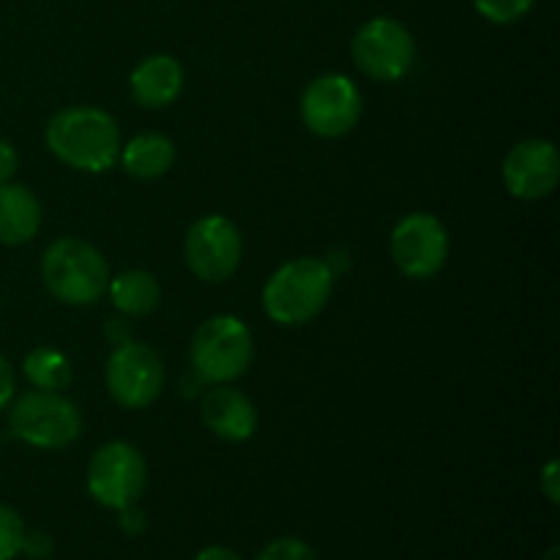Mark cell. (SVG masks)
I'll use <instances>...</instances> for the list:
<instances>
[{
  "mask_svg": "<svg viewBox=\"0 0 560 560\" xmlns=\"http://www.w3.org/2000/svg\"><path fill=\"white\" fill-rule=\"evenodd\" d=\"M334 290V273L328 262L317 257H299L284 262L262 290V306L273 323L301 326L320 315Z\"/></svg>",
  "mask_w": 560,
  "mask_h": 560,
  "instance_id": "2",
  "label": "cell"
},
{
  "mask_svg": "<svg viewBox=\"0 0 560 560\" xmlns=\"http://www.w3.org/2000/svg\"><path fill=\"white\" fill-rule=\"evenodd\" d=\"M109 295H113L115 310L124 312L129 317L148 315L159 306L162 301V288H159L156 277L140 268H131V271L118 273V277L109 279L107 284Z\"/></svg>",
  "mask_w": 560,
  "mask_h": 560,
  "instance_id": "17",
  "label": "cell"
},
{
  "mask_svg": "<svg viewBox=\"0 0 560 560\" xmlns=\"http://www.w3.org/2000/svg\"><path fill=\"white\" fill-rule=\"evenodd\" d=\"M44 140L60 162L82 173H107L120 156L118 124L113 115L96 107L60 109L49 118Z\"/></svg>",
  "mask_w": 560,
  "mask_h": 560,
  "instance_id": "1",
  "label": "cell"
},
{
  "mask_svg": "<svg viewBox=\"0 0 560 560\" xmlns=\"http://www.w3.org/2000/svg\"><path fill=\"white\" fill-rule=\"evenodd\" d=\"M353 60L372 80L394 82L413 69L416 42L399 20L375 16L355 31Z\"/></svg>",
  "mask_w": 560,
  "mask_h": 560,
  "instance_id": "7",
  "label": "cell"
},
{
  "mask_svg": "<svg viewBox=\"0 0 560 560\" xmlns=\"http://www.w3.org/2000/svg\"><path fill=\"white\" fill-rule=\"evenodd\" d=\"M129 88L140 107H167L184 91V69L170 55H151L131 71Z\"/></svg>",
  "mask_w": 560,
  "mask_h": 560,
  "instance_id": "14",
  "label": "cell"
},
{
  "mask_svg": "<svg viewBox=\"0 0 560 560\" xmlns=\"http://www.w3.org/2000/svg\"><path fill=\"white\" fill-rule=\"evenodd\" d=\"M16 394V377H14V370H11L9 361L0 355V410H5L11 405V399H14Z\"/></svg>",
  "mask_w": 560,
  "mask_h": 560,
  "instance_id": "22",
  "label": "cell"
},
{
  "mask_svg": "<svg viewBox=\"0 0 560 560\" xmlns=\"http://www.w3.org/2000/svg\"><path fill=\"white\" fill-rule=\"evenodd\" d=\"M255 560H317V556L306 541L284 536V539L271 541Z\"/></svg>",
  "mask_w": 560,
  "mask_h": 560,
  "instance_id": "21",
  "label": "cell"
},
{
  "mask_svg": "<svg viewBox=\"0 0 560 560\" xmlns=\"http://www.w3.org/2000/svg\"><path fill=\"white\" fill-rule=\"evenodd\" d=\"M118 162L131 178H162L175 162V145L170 137L159 135V131H145V135L131 137L126 145H120Z\"/></svg>",
  "mask_w": 560,
  "mask_h": 560,
  "instance_id": "16",
  "label": "cell"
},
{
  "mask_svg": "<svg viewBox=\"0 0 560 560\" xmlns=\"http://www.w3.org/2000/svg\"><path fill=\"white\" fill-rule=\"evenodd\" d=\"M545 560H560V550H558V547H550V552H547Z\"/></svg>",
  "mask_w": 560,
  "mask_h": 560,
  "instance_id": "28",
  "label": "cell"
},
{
  "mask_svg": "<svg viewBox=\"0 0 560 560\" xmlns=\"http://www.w3.org/2000/svg\"><path fill=\"white\" fill-rule=\"evenodd\" d=\"M252 353H255V342L246 328L233 315H217L208 317L191 339V366H195L197 377L206 383H233L249 370Z\"/></svg>",
  "mask_w": 560,
  "mask_h": 560,
  "instance_id": "5",
  "label": "cell"
},
{
  "mask_svg": "<svg viewBox=\"0 0 560 560\" xmlns=\"http://www.w3.org/2000/svg\"><path fill=\"white\" fill-rule=\"evenodd\" d=\"M202 421L217 438L230 443L249 441L257 430V410L246 394L219 383L202 397Z\"/></svg>",
  "mask_w": 560,
  "mask_h": 560,
  "instance_id": "13",
  "label": "cell"
},
{
  "mask_svg": "<svg viewBox=\"0 0 560 560\" xmlns=\"http://www.w3.org/2000/svg\"><path fill=\"white\" fill-rule=\"evenodd\" d=\"M16 167H20V156H16L14 145L0 140V184H9V180L14 178Z\"/></svg>",
  "mask_w": 560,
  "mask_h": 560,
  "instance_id": "24",
  "label": "cell"
},
{
  "mask_svg": "<svg viewBox=\"0 0 560 560\" xmlns=\"http://www.w3.org/2000/svg\"><path fill=\"white\" fill-rule=\"evenodd\" d=\"M560 180V156L550 140H523L503 159V184L520 200H541Z\"/></svg>",
  "mask_w": 560,
  "mask_h": 560,
  "instance_id": "12",
  "label": "cell"
},
{
  "mask_svg": "<svg viewBox=\"0 0 560 560\" xmlns=\"http://www.w3.org/2000/svg\"><path fill=\"white\" fill-rule=\"evenodd\" d=\"M536 0H474L476 11H479L485 20L495 22V25H509V22H517L534 9Z\"/></svg>",
  "mask_w": 560,
  "mask_h": 560,
  "instance_id": "19",
  "label": "cell"
},
{
  "mask_svg": "<svg viewBox=\"0 0 560 560\" xmlns=\"http://www.w3.org/2000/svg\"><path fill=\"white\" fill-rule=\"evenodd\" d=\"M22 552L31 558H47L49 552H52V539H49L47 534H42V530H36V534H25Z\"/></svg>",
  "mask_w": 560,
  "mask_h": 560,
  "instance_id": "23",
  "label": "cell"
},
{
  "mask_svg": "<svg viewBox=\"0 0 560 560\" xmlns=\"http://www.w3.org/2000/svg\"><path fill=\"white\" fill-rule=\"evenodd\" d=\"M42 228V202L27 186L0 184V244L22 246Z\"/></svg>",
  "mask_w": 560,
  "mask_h": 560,
  "instance_id": "15",
  "label": "cell"
},
{
  "mask_svg": "<svg viewBox=\"0 0 560 560\" xmlns=\"http://www.w3.org/2000/svg\"><path fill=\"white\" fill-rule=\"evenodd\" d=\"M195 560H241L238 552H233L230 547H206Z\"/></svg>",
  "mask_w": 560,
  "mask_h": 560,
  "instance_id": "27",
  "label": "cell"
},
{
  "mask_svg": "<svg viewBox=\"0 0 560 560\" xmlns=\"http://www.w3.org/2000/svg\"><path fill=\"white\" fill-rule=\"evenodd\" d=\"M25 377L42 392H63L71 383V364L52 348H36L25 355Z\"/></svg>",
  "mask_w": 560,
  "mask_h": 560,
  "instance_id": "18",
  "label": "cell"
},
{
  "mask_svg": "<svg viewBox=\"0 0 560 560\" xmlns=\"http://www.w3.org/2000/svg\"><path fill=\"white\" fill-rule=\"evenodd\" d=\"M448 257V233L441 219L410 213L392 233V260L405 277L430 279Z\"/></svg>",
  "mask_w": 560,
  "mask_h": 560,
  "instance_id": "11",
  "label": "cell"
},
{
  "mask_svg": "<svg viewBox=\"0 0 560 560\" xmlns=\"http://www.w3.org/2000/svg\"><path fill=\"white\" fill-rule=\"evenodd\" d=\"M120 528H124L126 534H140V530L145 528V517H142L135 506L120 509Z\"/></svg>",
  "mask_w": 560,
  "mask_h": 560,
  "instance_id": "26",
  "label": "cell"
},
{
  "mask_svg": "<svg viewBox=\"0 0 560 560\" xmlns=\"http://www.w3.org/2000/svg\"><path fill=\"white\" fill-rule=\"evenodd\" d=\"M541 490H545V495L550 498V503H558L560 501L558 463H556V459H552V463H547V468L541 470Z\"/></svg>",
  "mask_w": 560,
  "mask_h": 560,
  "instance_id": "25",
  "label": "cell"
},
{
  "mask_svg": "<svg viewBox=\"0 0 560 560\" xmlns=\"http://www.w3.org/2000/svg\"><path fill=\"white\" fill-rule=\"evenodd\" d=\"M361 91L345 74H323L306 85L301 96V120L317 137H342L359 124Z\"/></svg>",
  "mask_w": 560,
  "mask_h": 560,
  "instance_id": "9",
  "label": "cell"
},
{
  "mask_svg": "<svg viewBox=\"0 0 560 560\" xmlns=\"http://www.w3.org/2000/svg\"><path fill=\"white\" fill-rule=\"evenodd\" d=\"M145 459L131 443L124 441H109L98 446L88 465V492L93 501L115 512L135 506L145 490Z\"/></svg>",
  "mask_w": 560,
  "mask_h": 560,
  "instance_id": "6",
  "label": "cell"
},
{
  "mask_svg": "<svg viewBox=\"0 0 560 560\" xmlns=\"http://www.w3.org/2000/svg\"><path fill=\"white\" fill-rule=\"evenodd\" d=\"M25 541V523L9 506H0V560H14Z\"/></svg>",
  "mask_w": 560,
  "mask_h": 560,
  "instance_id": "20",
  "label": "cell"
},
{
  "mask_svg": "<svg viewBox=\"0 0 560 560\" xmlns=\"http://www.w3.org/2000/svg\"><path fill=\"white\" fill-rule=\"evenodd\" d=\"M42 277L49 293L69 306H91L109 284L102 252L80 238H60L42 257Z\"/></svg>",
  "mask_w": 560,
  "mask_h": 560,
  "instance_id": "3",
  "label": "cell"
},
{
  "mask_svg": "<svg viewBox=\"0 0 560 560\" xmlns=\"http://www.w3.org/2000/svg\"><path fill=\"white\" fill-rule=\"evenodd\" d=\"M107 392L120 408L140 410L156 402L164 388V366L153 348L142 342H124L113 350L104 370Z\"/></svg>",
  "mask_w": 560,
  "mask_h": 560,
  "instance_id": "8",
  "label": "cell"
},
{
  "mask_svg": "<svg viewBox=\"0 0 560 560\" xmlns=\"http://www.w3.org/2000/svg\"><path fill=\"white\" fill-rule=\"evenodd\" d=\"M9 430L16 441L36 448H63L82 432V416L60 392L33 388L9 405Z\"/></svg>",
  "mask_w": 560,
  "mask_h": 560,
  "instance_id": "4",
  "label": "cell"
},
{
  "mask_svg": "<svg viewBox=\"0 0 560 560\" xmlns=\"http://www.w3.org/2000/svg\"><path fill=\"white\" fill-rule=\"evenodd\" d=\"M241 252L244 246H241L238 228L219 213L197 219L184 241L186 266L197 279L211 284L233 277L241 262Z\"/></svg>",
  "mask_w": 560,
  "mask_h": 560,
  "instance_id": "10",
  "label": "cell"
}]
</instances>
